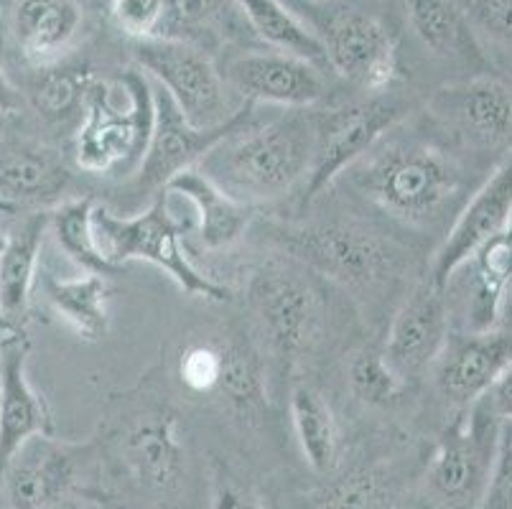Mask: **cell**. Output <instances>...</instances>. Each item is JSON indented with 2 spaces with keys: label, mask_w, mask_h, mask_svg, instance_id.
<instances>
[{
  "label": "cell",
  "mask_w": 512,
  "mask_h": 509,
  "mask_svg": "<svg viewBox=\"0 0 512 509\" xmlns=\"http://www.w3.org/2000/svg\"><path fill=\"white\" fill-rule=\"evenodd\" d=\"M500 426L484 398L456 410L426 469V492L441 509H477L490 482Z\"/></svg>",
  "instance_id": "7"
},
{
  "label": "cell",
  "mask_w": 512,
  "mask_h": 509,
  "mask_svg": "<svg viewBox=\"0 0 512 509\" xmlns=\"http://www.w3.org/2000/svg\"><path fill=\"white\" fill-rule=\"evenodd\" d=\"M248 28L271 51L299 56L327 72V54L314 28L283 0H237Z\"/></svg>",
  "instance_id": "27"
},
{
  "label": "cell",
  "mask_w": 512,
  "mask_h": 509,
  "mask_svg": "<svg viewBox=\"0 0 512 509\" xmlns=\"http://www.w3.org/2000/svg\"><path fill=\"white\" fill-rule=\"evenodd\" d=\"M16 212H21V209H18L13 202H8L6 196H0V217H11V214Z\"/></svg>",
  "instance_id": "42"
},
{
  "label": "cell",
  "mask_w": 512,
  "mask_h": 509,
  "mask_svg": "<svg viewBox=\"0 0 512 509\" xmlns=\"http://www.w3.org/2000/svg\"><path fill=\"white\" fill-rule=\"evenodd\" d=\"M484 400L490 403L492 413H495L502 423H512V364L502 372L500 380L490 387V392L484 395Z\"/></svg>",
  "instance_id": "39"
},
{
  "label": "cell",
  "mask_w": 512,
  "mask_h": 509,
  "mask_svg": "<svg viewBox=\"0 0 512 509\" xmlns=\"http://www.w3.org/2000/svg\"><path fill=\"white\" fill-rule=\"evenodd\" d=\"M316 6V3H334V0H296V8H301V6Z\"/></svg>",
  "instance_id": "45"
},
{
  "label": "cell",
  "mask_w": 512,
  "mask_h": 509,
  "mask_svg": "<svg viewBox=\"0 0 512 509\" xmlns=\"http://www.w3.org/2000/svg\"><path fill=\"white\" fill-rule=\"evenodd\" d=\"M469 273V331H490L505 311L507 291L512 283V224L500 235L484 242L467 260Z\"/></svg>",
  "instance_id": "25"
},
{
  "label": "cell",
  "mask_w": 512,
  "mask_h": 509,
  "mask_svg": "<svg viewBox=\"0 0 512 509\" xmlns=\"http://www.w3.org/2000/svg\"><path fill=\"white\" fill-rule=\"evenodd\" d=\"M444 293L428 278L418 283L395 311L383 354L403 382L428 370L449 339V306Z\"/></svg>",
  "instance_id": "18"
},
{
  "label": "cell",
  "mask_w": 512,
  "mask_h": 509,
  "mask_svg": "<svg viewBox=\"0 0 512 509\" xmlns=\"http://www.w3.org/2000/svg\"><path fill=\"white\" fill-rule=\"evenodd\" d=\"M69 179L67 161L54 148L36 140H0V196L18 209L59 204Z\"/></svg>",
  "instance_id": "20"
},
{
  "label": "cell",
  "mask_w": 512,
  "mask_h": 509,
  "mask_svg": "<svg viewBox=\"0 0 512 509\" xmlns=\"http://www.w3.org/2000/svg\"><path fill=\"white\" fill-rule=\"evenodd\" d=\"M54 509H77V507H74L72 502H64V504H59V507H54Z\"/></svg>",
  "instance_id": "48"
},
{
  "label": "cell",
  "mask_w": 512,
  "mask_h": 509,
  "mask_svg": "<svg viewBox=\"0 0 512 509\" xmlns=\"http://www.w3.org/2000/svg\"><path fill=\"white\" fill-rule=\"evenodd\" d=\"M49 232V212H36L23 219L0 252V314L16 329H23L29 314L31 293L39 275V255Z\"/></svg>",
  "instance_id": "23"
},
{
  "label": "cell",
  "mask_w": 512,
  "mask_h": 509,
  "mask_svg": "<svg viewBox=\"0 0 512 509\" xmlns=\"http://www.w3.org/2000/svg\"><path fill=\"white\" fill-rule=\"evenodd\" d=\"M95 74L87 67H51L39 69L29 87V102L34 112L49 125H67L82 118L87 95Z\"/></svg>",
  "instance_id": "30"
},
{
  "label": "cell",
  "mask_w": 512,
  "mask_h": 509,
  "mask_svg": "<svg viewBox=\"0 0 512 509\" xmlns=\"http://www.w3.org/2000/svg\"><path fill=\"white\" fill-rule=\"evenodd\" d=\"M324 11H306L334 74L365 95H383L398 79V51L388 23L352 0L316 3Z\"/></svg>",
  "instance_id": "6"
},
{
  "label": "cell",
  "mask_w": 512,
  "mask_h": 509,
  "mask_svg": "<svg viewBox=\"0 0 512 509\" xmlns=\"http://www.w3.org/2000/svg\"><path fill=\"white\" fill-rule=\"evenodd\" d=\"M293 433L299 438L301 454L319 474L334 469L339 454V431L332 408L309 385H296L288 398Z\"/></svg>",
  "instance_id": "28"
},
{
  "label": "cell",
  "mask_w": 512,
  "mask_h": 509,
  "mask_svg": "<svg viewBox=\"0 0 512 509\" xmlns=\"http://www.w3.org/2000/svg\"><path fill=\"white\" fill-rule=\"evenodd\" d=\"M408 115V102L398 97L367 95L314 115V156L301 189V204H311L375 143L393 133Z\"/></svg>",
  "instance_id": "8"
},
{
  "label": "cell",
  "mask_w": 512,
  "mask_h": 509,
  "mask_svg": "<svg viewBox=\"0 0 512 509\" xmlns=\"http://www.w3.org/2000/svg\"><path fill=\"white\" fill-rule=\"evenodd\" d=\"M138 69L164 87L194 128L225 125L237 110L230 107L227 82L199 46L176 39H146L133 46Z\"/></svg>",
  "instance_id": "10"
},
{
  "label": "cell",
  "mask_w": 512,
  "mask_h": 509,
  "mask_svg": "<svg viewBox=\"0 0 512 509\" xmlns=\"http://www.w3.org/2000/svg\"><path fill=\"white\" fill-rule=\"evenodd\" d=\"M502 314H507V319H512V291L507 293V301H505V311Z\"/></svg>",
  "instance_id": "46"
},
{
  "label": "cell",
  "mask_w": 512,
  "mask_h": 509,
  "mask_svg": "<svg viewBox=\"0 0 512 509\" xmlns=\"http://www.w3.org/2000/svg\"><path fill=\"white\" fill-rule=\"evenodd\" d=\"M248 308L278 377L286 380L314 349L324 303L311 270L293 258H271L248 280Z\"/></svg>",
  "instance_id": "4"
},
{
  "label": "cell",
  "mask_w": 512,
  "mask_h": 509,
  "mask_svg": "<svg viewBox=\"0 0 512 509\" xmlns=\"http://www.w3.org/2000/svg\"><path fill=\"white\" fill-rule=\"evenodd\" d=\"M92 224H95V237L102 255L115 268H123L130 260H143V263L166 270L186 296L209 303H227L232 298L230 288L204 275L189 260L181 245L184 227L171 214L166 191L158 194L151 207L143 209L136 217H120L118 212L95 204Z\"/></svg>",
  "instance_id": "5"
},
{
  "label": "cell",
  "mask_w": 512,
  "mask_h": 509,
  "mask_svg": "<svg viewBox=\"0 0 512 509\" xmlns=\"http://www.w3.org/2000/svg\"><path fill=\"white\" fill-rule=\"evenodd\" d=\"M225 82L245 102L304 110L327 97L324 69L281 51H248L227 64Z\"/></svg>",
  "instance_id": "15"
},
{
  "label": "cell",
  "mask_w": 512,
  "mask_h": 509,
  "mask_svg": "<svg viewBox=\"0 0 512 509\" xmlns=\"http://www.w3.org/2000/svg\"><path fill=\"white\" fill-rule=\"evenodd\" d=\"M416 39L446 62L484 69V54L467 13L456 0H406Z\"/></svg>",
  "instance_id": "24"
},
{
  "label": "cell",
  "mask_w": 512,
  "mask_h": 509,
  "mask_svg": "<svg viewBox=\"0 0 512 509\" xmlns=\"http://www.w3.org/2000/svg\"><path fill=\"white\" fill-rule=\"evenodd\" d=\"M11 118H13V115H8V112L0 110V140H3V133L8 130V123H11Z\"/></svg>",
  "instance_id": "44"
},
{
  "label": "cell",
  "mask_w": 512,
  "mask_h": 509,
  "mask_svg": "<svg viewBox=\"0 0 512 509\" xmlns=\"http://www.w3.org/2000/svg\"><path fill=\"white\" fill-rule=\"evenodd\" d=\"M169 194L181 196L197 214V235L204 250H227L235 245L255 217V207L232 199L197 166L186 168L166 186Z\"/></svg>",
  "instance_id": "22"
},
{
  "label": "cell",
  "mask_w": 512,
  "mask_h": 509,
  "mask_svg": "<svg viewBox=\"0 0 512 509\" xmlns=\"http://www.w3.org/2000/svg\"><path fill=\"white\" fill-rule=\"evenodd\" d=\"M82 446L54 436H34L18 446L0 471L8 509H54L77 484Z\"/></svg>",
  "instance_id": "14"
},
{
  "label": "cell",
  "mask_w": 512,
  "mask_h": 509,
  "mask_svg": "<svg viewBox=\"0 0 512 509\" xmlns=\"http://www.w3.org/2000/svg\"><path fill=\"white\" fill-rule=\"evenodd\" d=\"M344 174H352L372 204L411 230L444 224L464 194L462 166L421 138L385 135Z\"/></svg>",
  "instance_id": "2"
},
{
  "label": "cell",
  "mask_w": 512,
  "mask_h": 509,
  "mask_svg": "<svg viewBox=\"0 0 512 509\" xmlns=\"http://www.w3.org/2000/svg\"><path fill=\"white\" fill-rule=\"evenodd\" d=\"M469 21L497 44L512 49V0H472Z\"/></svg>",
  "instance_id": "38"
},
{
  "label": "cell",
  "mask_w": 512,
  "mask_h": 509,
  "mask_svg": "<svg viewBox=\"0 0 512 509\" xmlns=\"http://www.w3.org/2000/svg\"><path fill=\"white\" fill-rule=\"evenodd\" d=\"M151 130L153 84L143 69H130L115 82L97 79L74 130V166L85 174L141 166Z\"/></svg>",
  "instance_id": "3"
},
{
  "label": "cell",
  "mask_w": 512,
  "mask_h": 509,
  "mask_svg": "<svg viewBox=\"0 0 512 509\" xmlns=\"http://www.w3.org/2000/svg\"><path fill=\"white\" fill-rule=\"evenodd\" d=\"M385 484L375 471L352 474L321 494L316 509H383Z\"/></svg>",
  "instance_id": "36"
},
{
  "label": "cell",
  "mask_w": 512,
  "mask_h": 509,
  "mask_svg": "<svg viewBox=\"0 0 512 509\" xmlns=\"http://www.w3.org/2000/svg\"><path fill=\"white\" fill-rule=\"evenodd\" d=\"M349 387L355 398L372 408H388L398 400L406 382L400 380L383 352L375 349H362L349 362Z\"/></svg>",
  "instance_id": "33"
},
{
  "label": "cell",
  "mask_w": 512,
  "mask_h": 509,
  "mask_svg": "<svg viewBox=\"0 0 512 509\" xmlns=\"http://www.w3.org/2000/svg\"><path fill=\"white\" fill-rule=\"evenodd\" d=\"M212 509H260L258 499L250 497L248 492H242L240 487L232 484H220L214 489Z\"/></svg>",
  "instance_id": "40"
},
{
  "label": "cell",
  "mask_w": 512,
  "mask_h": 509,
  "mask_svg": "<svg viewBox=\"0 0 512 509\" xmlns=\"http://www.w3.org/2000/svg\"><path fill=\"white\" fill-rule=\"evenodd\" d=\"M225 370V342L194 339L186 344L176 362V377L189 395H217Z\"/></svg>",
  "instance_id": "34"
},
{
  "label": "cell",
  "mask_w": 512,
  "mask_h": 509,
  "mask_svg": "<svg viewBox=\"0 0 512 509\" xmlns=\"http://www.w3.org/2000/svg\"><path fill=\"white\" fill-rule=\"evenodd\" d=\"M6 240H8V232L0 230V252H3V247H6Z\"/></svg>",
  "instance_id": "47"
},
{
  "label": "cell",
  "mask_w": 512,
  "mask_h": 509,
  "mask_svg": "<svg viewBox=\"0 0 512 509\" xmlns=\"http://www.w3.org/2000/svg\"><path fill=\"white\" fill-rule=\"evenodd\" d=\"M217 395H222L230 408L242 410V413H250L265 403L268 377L263 370V359L248 342H240V339L225 342V370H222Z\"/></svg>",
  "instance_id": "31"
},
{
  "label": "cell",
  "mask_w": 512,
  "mask_h": 509,
  "mask_svg": "<svg viewBox=\"0 0 512 509\" xmlns=\"http://www.w3.org/2000/svg\"><path fill=\"white\" fill-rule=\"evenodd\" d=\"M431 118L469 146L495 148L512 138V92L487 74L434 92Z\"/></svg>",
  "instance_id": "16"
},
{
  "label": "cell",
  "mask_w": 512,
  "mask_h": 509,
  "mask_svg": "<svg viewBox=\"0 0 512 509\" xmlns=\"http://www.w3.org/2000/svg\"><path fill=\"white\" fill-rule=\"evenodd\" d=\"M288 258L349 288H375L400 273L403 252L357 224H309L278 232Z\"/></svg>",
  "instance_id": "9"
},
{
  "label": "cell",
  "mask_w": 512,
  "mask_h": 509,
  "mask_svg": "<svg viewBox=\"0 0 512 509\" xmlns=\"http://www.w3.org/2000/svg\"><path fill=\"white\" fill-rule=\"evenodd\" d=\"M314 156V115L288 110L258 123L253 118L220 140L199 171L232 199L250 207L278 202L304 189Z\"/></svg>",
  "instance_id": "1"
},
{
  "label": "cell",
  "mask_w": 512,
  "mask_h": 509,
  "mask_svg": "<svg viewBox=\"0 0 512 509\" xmlns=\"http://www.w3.org/2000/svg\"><path fill=\"white\" fill-rule=\"evenodd\" d=\"M169 34L166 39L194 44L197 39L237 34V0H169Z\"/></svg>",
  "instance_id": "32"
},
{
  "label": "cell",
  "mask_w": 512,
  "mask_h": 509,
  "mask_svg": "<svg viewBox=\"0 0 512 509\" xmlns=\"http://www.w3.org/2000/svg\"><path fill=\"white\" fill-rule=\"evenodd\" d=\"M118 459L133 482L156 497H176L186 487L189 451L181 438L179 418L169 408L151 405L128 420L115 438Z\"/></svg>",
  "instance_id": "12"
},
{
  "label": "cell",
  "mask_w": 512,
  "mask_h": 509,
  "mask_svg": "<svg viewBox=\"0 0 512 509\" xmlns=\"http://www.w3.org/2000/svg\"><path fill=\"white\" fill-rule=\"evenodd\" d=\"M512 224V148L451 222L431 265V283L446 291L474 252Z\"/></svg>",
  "instance_id": "13"
},
{
  "label": "cell",
  "mask_w": 512,
  "mask_h": 509,
  "mask_svg": "<svg viewBox=\"0 0 512 509\" xmlns=\"http://www.w3.org/2000/svg\"><path fill=\"white\" fill-rule=\"evenodd\" d=\"M29 336L18 329L0 336V471L21 443L34 436H54V418L26 372Z\"/></svg>",
  "instance_id": "19"
},
{
  "label": "cell",
  "mask_w": 512,
  "mask_h": 509,
  "mask_svg": "<svg viewBox=\"0 0 512 509\" xmlns=\"http://www.w3.org/2000/svg\"><path fill=\"white\" fill-rule=\"evenodd\" d=\"M436 387L456 410L484 398L512 364V331L449 334L436 359Z\"/></svg>",
  "instance_id": "17"
},
{
  "label": "cell",
  "mask_w": 512,
  "mask_h": 509,
  "mask_svg": "<svg viewBox=\"0 0 512 509\" xmlns=\"http://www.w3.org/2000/svg\"><path fill=\"white\" fill-rule=\"evenodd\" d=\"M44 296L51 311L87 342H100L110 331V298L113 286L102 275L85 273L79 278L44 280Z\"/></svg>",
  "instance_id": "26"
},
{
  "label": "cell",
  "mask_w": 512,
  "mask_h": 509,
  "mask_svg": "<svg viewBox=\"0 0 512 509\" xmlns=\"http://www.w3.org/2000/svg\"><path fill=\"white\" fill-rule=\"evenodd\" d=\"M477 509H512V423H502L497 433L490 482Z\"/></svg>",
  "instance_id": "37"
},
{
  "label": "cell",
  "mask_w": 512,
  "mask_h": 509,
  "mask_svg": "<svg viewBox=\"0 0 512 509\" xmlns=\"http://www.w3.org/2000/svg\"><path fill=\"white\" fill-rule=\"evenodd\" d=\"M151 84L153 130L151 138H148L146 153H143L141 158V166H138L136 171V179H133V189L141 196L164 194L166 186H169V181L174 179V176H179L186 168L199 166V161H202L220 140H225L227 135L235 133L240 125H245L255 115L253 102H245L225 125H217V128L207 130L194 128V125L181 115L179 107L171 102V97L166 95L164 87L153 82V79Z\"/></svg>",
  "instance_id": "11"
},
{
  "label": "cell",
  "mask_w": 512,
  "mask_h": 509,
  "mask_svg": "<svg viewBox=\"0 0 512 509\" xmlns=\"http://www.w3.org/2000/svg\"><path fill=\"white\" fill-rule=\"evenodd\" d=\"M92 212H95V202H92L90 196L69 199V202L57 204V207L49 212V232L57 237V245L62 247L64 255H67L74 265H79V268L85 270V273L113 278V275H120L123 268H115V265L102 255L95 237Z\"/></svg>",
  "instance_id": "29"
},
{
  "label": "cell",
  "mask_w": 512,
  "mask_h": 509,
  "mask_svg": "<svg viewBox=\"0 0 512 509\" xmlns=\"http://www.w3.org/2000/svg\"><path fill=\"white\" fill-rule=\"evenodd\" d=\"M11 331H18V329H16V326H13V324H11V321H8V319H6V316L0 314V336H6V334H11Z\"/></svg>",
  "instance_id": "43"
},
{
  "label": "cell",
  "mask_w": 512,
  "mask_h": 509,
  "mask_svg": "<svg viewBox=\"0 0 512 509\" xmlns=\"http://www.w3.org/2000/svg\"><path fill=\"white\" fill-rule=\"evenodd\" d=\"M18 105H21V100H18L16 84L8 79L6 69L0 67V110L8 112V115H16Z\"/></svg>",
  "instance_id": "41"
},
{
  "label": "cell",
  "mask_w": 512,
  "mask_h": 509,
  "mask_svg": "<svg viewBox=\"0 0 512 509\" xmlns=\"http://www.w3.org/2000/svg\"><path fill=\"white\" fill-rule=\"evenodd\" d=\"M283 3H288V6H291L293 11H296V0H283Z\"/></svg>",
  "instance_id": "49"
},
{
  "label": "cell",
  "mask_w": 512,
  "mask_h": 509,
  "mask_svg": "<svg viewBox=\"0 0 512 509\" xmlns=\"http://www.w3.org/2000/svg\"><path fill=\"white\" fill-rule=\"evenodd\" d=\"M169 0H113L110 18L130 39H166L169 34Z\"/></svg>",
  "instance_id": "35"
},
{
  "label": "cell",
  "mask_w": 512,
  "mask_h": 509,
  "mask_svg": "<svg viewBox=\"0 0 512 509\" xmlns=\"http://www.w3.org/2000/svg\"><path fill=\"white\" fill-rule=\"evenodd\" d=\"M85 23L79 0H18L11 31L23 62L36 69L57 64L77 41Z\"/></svg>",
  "instance_id": "21"
}]
</instances>
